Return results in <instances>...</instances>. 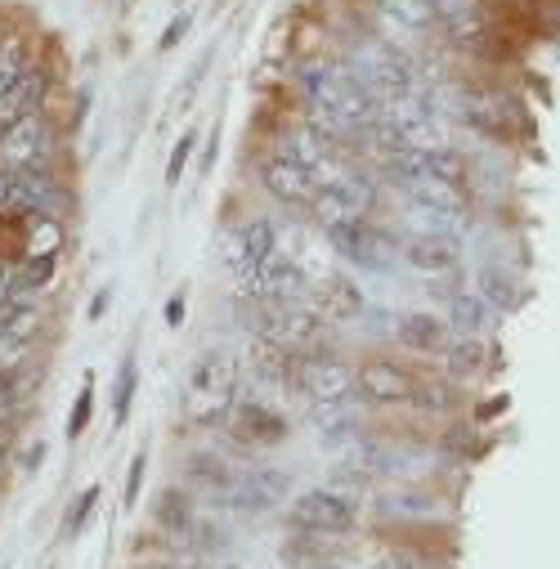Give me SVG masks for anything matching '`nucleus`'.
Masks as SVG:
<instances>
[{
    "instance_id": "nucleus-27",
    "label": "nucleus",
    "mask_w": 560,
    "mask_h": 569,
    "mask_svg": "<svg viewBox=\"0 0 560 569\" xmlns=\"http://www.w3.org/2000/svg\"><path fill=\"white\" fill-rule=\"evenodd\" d=\"M427 180H440V184L462 189V184L471 180V162H466V153H457L453 144L431 149V153H427Z\"/></svg>"
},
{
    "instance_id": "nucleus-42",
    "label": "nucleus",
    "mask_w": 560,
    "mask_h": 569,
    "mask_svg": "<svg viewBox=\"0 0 560 569\" xmlns=\"http://www.w3.org/2000/svg\"><path fill=\"white\" fill-rule=\"evenodd\" d=\"M166 323H171V328L184 323V297H171V301H166Z\"/></svg>"
},
{
    "instance_id": "nucleus-10",
    "label": "nucleus",
    "mask_w": 560,
    "mask_h": 569,
    "mask_svg": "<svg viewBox=\"0 0 560 569\" xmlns=\"http://www.w3.org/2000/svg\"><path fill=\"white\" fill-rule=\"evenodd\" d=\"M260 184H265L269 197H278L283 206H310L314 193L323 189V180L305 162H292L283 153H273V158L260 162Z\"/></svg>"
},
{
    "instance_id": "nucleus-12",
    "label": "nucleus",
    "mask_w": 560,
    "mask_h": 569,
    "mask_svg": "<svg viewBox=\"0 0 560 569\" xmlns=\"http://www.w3.org/2000/svg\"><path fill=\"white\" fill-rule=\"evenodd\" d=\"M412 373L408 368H399L395 359H368V364H359L355 368V399H364V404H408V395H412Z\"/></svg>"
},
{
    "instance_id": "nucleus-13",
    "label": "nucleus",
    "mask_w": 560,
    "mask_h": 569,
    "mask_svg": "<svg viewBox=\"0 0 560 569\" xmlns=\"http://www.w3.org/2000/svg\"><path fill=\"white\" fill-rule=\"evenodd\" d=\"M310 426L319 431V444L327 449H345L364 436V412L355 399H341V404H314Z\"/></svg>"
},
{
    "instance_id": "nucleus-40",
    "label": "nucleus",
    "mask_w": 560,
    "mask_h": 569,
    "mask_svg": "<svg viewBox=\"0 0 560 569\" xmlns=\"http://www.w3.org/2000/svg\"><path fill=\"white\" fill-rule=\"evenodd\" d=\"M184 32H189V14H180V19H175V23L162 32V50H175V45L184 41Z\"/></svg>"
},
{
    "instance_id": "nucleus-45",
    "label": "nucleus",
    "mask_w": 560,
    "mask_h": 569,
    "mask_svg": "<svg viewBox=\"0 0 560 569\" xmlns=\"http://www.w3.org/2000/svg\"><path fill=\"white\" fill-rule=\"evenodd\" d=\"M323 569H336V565H323Z\"/></svg>"
},
{
    "instance_id": "nucleus-26",
    "label": "nucleus",
    "mask_w": 560,
    "mask_h": 569,
    "mask_svg": "<svg viewBox=\"0 0 560 569\" xmlns=\"http://www.w3.org/2000/svg\"><path fill=\"white\" fill-rule=\"evenodd\" d=\"M480 301H484L488 310H511V305L520 301L516 278H511L507 269H498V265H484V269H480Z\"/></svg>"
},
{
    "instance_id": "nucleus-14",
    "label": "nucleus",
    "mask_w": 560,
    "mask_h": 569,
    "mask_svg": "<svg viewBox=\"0 0 560 569\" xmlns=\"http://www.w3.org/2000/svg\"><path fill=\"white\" fill-rule=\"evenodd\" d=\"M273 251H278V229H273L269 221L238 225V229L225 238V265H229L234 273H243V269H251V265L269 260Z\"/></svg>"
},
{
    "instance_id": "nucleus-38",
    "label": "nucleus",
    "mask_w": 560,
    "mask_h": 569,
    "mask_svg": "<svg viewBox=\"0 0 560 569\" xmlns=\"http://www.w3.org/2000/svg\"><path fill=\"white\" fill-rule=\"evenodd\" d=\"M95 503H99V489L90 484V489H86V493L77 497V512H73V516H67V529H73V534H77V529L86 525V516L95 512Z\"/></svg>"
},
{
    "instance_id": "nucleus-30",
    "label": "nucleus",
    "mask_w": 560,
    "mask_h": 569,
    "mask_svg": "<svg viewBox=\"0 0 560 569\" xmlns=\"http://www.w3.org/2000/svg\"><path fill=\"white\" fill-rule=\"evenodd\" d=\"M381 14L395 19L399 28H412V32H427L435 23V0H377Z\"/></svg>"
},
{
    "instance_id": "nucleus-31",
    "label": "nucleus",
    "mask_w": 560,
    "mask_h": 569,
    "mask_svg": "<svg viewBox=\"0 0 560 569\" xmlns=\"http://www.w3.org/2000/svg\"><path fill=\"white\" fill-rule=\"evenodd\" d=\"M36 332H41V314H36V305H10V301H0V336L32 341Z\"/></svg>"
},
{
    "instance_id": "nucleus-39",
    "label": "nucleus",
    "mask_w": 560,
    "mask_h": 569,
    "mask_svg": "<svg viewBox=\"0 0 560 569\" xmlns=\"http://www.w3.org/2000/svg\"><path fill=\"white\" fill-rule=\"evenodd\" d=\"M139 484H144V453L130 462V475H126V503H130V507L139 503Z\"/></svg>"
},
{
    "instance_id": "nucleus-22",
    "label": "nucleus",
    "mask_w": 560,
    "mask_h": 569,
    "mask_svg": "<svg viewBox=\"0 0 560 569\" xmlns=\"http://www.w3.org/2000/svg\"><path fill=\"white\" fill-rule=\"evenodd\" d=\"M381 516H390V520H435L440 497H431L422 489H395L381 503Z\"/></svg>"
},
{
    "instance_id": "nucleus-16",
    "label": "nucleus",
    "mask_w": 560,
    "mask_h": 569,
    "mask_svg": "<svg viewBox=\"0 0 560 569\" xmlns=\"http://www.w3.org/2000/svg\"><path fill=\"white\" fill-rule=\"evenodd\" d=\"M45 86H50V73L41 63H28V73L0 95V126H10V121H19V117H28V112H36L41 108V99H45Z\"/></svg>"
},
{
    "instance_id": "nucleus-35",
    "label": "nucleus",
    "mask_w": 560,
    "mask_h": 569,
    "mask_svg": "<svg viewBox=\"0 0 560 569\" xmlns=\"http://www.w3.org/2000/svg\"><path fill=\"white\" fill-rule=\"evenodd\" d=\"M90 412H95V386L86 382V390L77 395V408H73V417H67V436H82L86 431V426H90Z\"/></svg>"
},
{
    "instance_id": "nucleus-20",
    "label": "nucleus",
    "mask_w": 560,
    "mask_h": 569,
    "mask_svg": "<svg viewBox=\"0 0 560 569\" xmlns=\"http://www.w3.org/2000/svg\"><path fill=\"white\" fill-rule=\"evenodd\" d=\"M435 19H444V28L457 45L484 41V14H480L475 0H435Z\"/></svg>"
},
{
    "instance_id": "nucleus-4",
    "label": "nucleus",
    "mask_w": 560,
    "mask_h": 569,
    "mask_svg": "<svg viewBox=\"0 0 560 569\" xmlns=\"http://www.w3.org/2000/svg\"><path fill=\"white\" fill-rule=\"evenodd\" d=\"M359 489H345V484H327V489H310L301 493L297 503L288 507V525L301 529V534H349L359 525Z\"/></svg>"
},
{
    "instance_id": "nucleus-7",
    "label": "nucleus",
    "mask_w": 560,
    "mask_h": 569,
    "mask_svg": "<svg viewBox=\"0 0 560 569\" xmlns=\"http://www.w3.org/2000/svg\"><path fill=\"white\" fill-rule=\"evenodd\" d=\"M234 278H238V292L247 301H292V305H305V297H310L305 269L297 260H288V256H278V251L269 260L234 273Z\"/></svg>"
},
{
    "instance_id": "nucleus-34",
    "label": "nucleus",
    "mask_w": 560,
    "mask_h": 569,
    "mask_svg": "<svg viewBox=\"0 0 560 569\" xmlns=\"http://www.w3.org/2000/svg\"><path fill=\"white\" fill-rule=\"evenodd\" d=\"M28 345L32 341H14V336H0V373H19L28 364Z\"/></svg>"
},
{
    "instance_id": "nucleus-23",
    "label": "nucleus",
    "mask_w": 560,
    "mask_h": 569,
    "mask_svg": "<svg viewBox=\"0 0 560 569\" xmlns=\"http://www.w3.org/2000/svg\"><path fill=\"white\" fill-rule=\"evenodd\" d=\"M449 328L457 336H480L488 328V305L480 301V292H453L449 297Z\"/></svg>"
},
{
    "instance_id": "nucleus-28",
    "label": "nucleus",
    "mask_w": 560,
    "mask_h": 569,
    "mask_svg": "<svg viewBox=\"0 0 560 569\" xmlns=\"http://www.w3.org/2000/svg\"><path fill=\"white\" fill-rule=\"evenodd\" d=\"M444 359H449V368L457 377H475L484 368V359H488V350H484L480 336H449L444 341Z\"/></svg>"
},
{
    "instance_id": "nucleus-36",
    "label": "nucleus",
    "mask_w": 560,
    "mask_h": 569,
    "mask_svg": "<svg viewBox=\"0 0 560 569\" xmlns=\"http://www.w3.org/2000/svg\"><path fill=\"white\" fill-rule=\"evenodd\" d=\"M193 144H197L193 135H180V144H175V153H171V162H166V184H180V180H184V167H189V158H193Z\"/></svg>"
},
{
    "instance_id": "nucleus-33",
    "label": "nucleus",
    "mask_w": 560,
    "mask_h": 569,
    "mask_svg": "<svg viewBox=\"0 0 560 569\" xmlns=\"http://www.w3.org/2000/svg\"><path fill=\"white\" fill-rule=\"evenodd\" d=\"M408 404L422 408V412H449V408H457V395L449 386H431V382L422 386V382H417L412 395H408Z\"/></svg>"
},
{
    "instance_id": "nucleus-1",
    "label": "nucleus",
    "mask_w": 560,
    "mask_h": 569,
    "mask_svg": "<svg viewBox=\"0 0 560 569\" xmlns=\"http://www.w3.org/2000/svg\"><path fill=\"white\" fill-rule=\"evenodd\" d=\"M301 95L314 108L319 126L341 135V130H368L381 112V104L359 86V77L341 63H310L301 73Z\"/></svg>"
},
{
    "instance_id": "nucleus-8",
    "label": "nucleus",
    "mask_w": 560,
    "mask_h": 569,
    "mask_svg": "<svg viewBox=\"0 0 560 569\" xmlns=\"http://www.w3.org/2000/svg\"><path fill=\"white\" fill-rule=\"evenodd\" d=\"M288 471H273V466H251V471H234V484L212 497L216 507H229V512H247V516H260V512H273L288 503Z\"/></svg>"
},
{
    "instance_id": "nucleus-29",
    "label": "nucleus",
    "mask_w": 560,
    "mask_h": 569,
    "mask_svg": "<svg viewBox=\"0 0 560 569\" xmlns=\"http://www.w3.org/2000/svg\"><path fill=\"white\" fill-rule=\"evenodd\" d=\"M507 108H511V104L498 99V95H471V99H466V121L480 126V130H488V135H503L507 121H511Z\"/></svg>"
},
{
    "instance_id": "nucleus-24",
    "label": "nucleus",
    "mask_w": 560,
    "mask_h": 569,
    "mask_svg": "<svg viewBox=\"0 0 560 569\" xmlns=\"http://www.w3.org/2000/svg\"><path fill=\"white\" fill-rule=\"evenodd\" d=\"M403 193H408V202H417V206H435V211H457V216H466V197H462V189H453V184L412 180Z\"/></svg>"
},
{
    "instance_id": "nucleus-18",
    "label": "nucleus",
    "mask_w": 560,
    "mask_h": 569,
    "mask_svg": "<svg viewBox=\"0 0 560 569\" xmlns=\"http://www.w3.org/2000/svg\"><path fill=\"white\" fill-rule=\"evenodd\" d=\"M408 225L417 238H440V243H462L471 234V221L457 216V211H435L417 202H408Z\"/></svg>"
},
{
    "instance_id": "nucleus-44",
    "label": "nucleus",
    "mask_w": 560,
    "mask_h": 569,
    "mask_svg": "<svg viewBox=\"0 0 560 569\" xmlns=\"http://www.w3.org/2000/svg\"><path fill=\"white\" fill-rule=\"evenodd\" d=\"M0 399H19V386L10 373H0Z\"/></svg>"
},
{
    "instance_id": "nucleus-6",
    "label": "nucleus",
    "mask_w": 560,
    "mask_h": 569,
    "mask_svg": "<svg viewBox=\"0 0 560 569\" xmlns=\"http://www.w3.org/2000/svg\"><path fill=\"white\" fill-rule=\"evenodd\" d=\"M54 121L45 108L0 126V167L6 171H50V158H54Z\"/></svg>"
},
{
    "instance_id": "nucleus-17",
    "label": "nucleus",
    "mask_w": 560,
    "mask_h": 569,
    "mask_svg": "<svg viewBox=\"0 0 560 569\" xmlns=\"http://www.w3.org/2000/svg\"><path fill=\"white\" fill-rule=\"evenodd\" d=\"M297 364H301V354H292L283 345H269V341H256L251 377L269 390H288V386H297Z\"/></svg>"
},
{
    "instance_id": "nucleus-25",
    "label": "nucleus",
    "mask_w": 560,
    "mask_h": 569,
    "mask_svg": "<svg viewBox=\"0 0 560 569\" xmlns=\"http://www.w3.org/2000/svg\"><path fill=\"white\" fill-rule=\"evenodd\" d=\"M158 525H162L171 538H189V534H193L197 516H193L189 493H175V489H166V493L158 497Z\"/></svg>"
},
{
    "instance_id": "nucleus-3",
    "label": "nucleus",
    "mask_w": 560,
    "mask_h": 569,
    "mask_svg": "<svg viewBox=\"0 0 560 569\" xmlns=\"http://www.w3.org/2000/svg\"><path fill=\"white\" fill-rule=\"evenodd\" d=\"M373 206H377V180L364 175V171H341V175H332V180L314 193V202H310V211H314V221H319L323 234L368 225Z\"/></svg>"
},
{
    "instance_id": "nucleus-11",
    "label": "nucleus",
    "mask_w": 560,
    "mask_h": 569,
    "mask_svg": "<svg viewBox=\"0 0 560 569\" xmlns=\"http://www.w3.org/2000/svg\"><path fill=\"white\" fill-rule=\"evenodd\" d=\"M225 426H229L234 440H243V444H251V449H269V444H283V440H288L283 412H273V408L260 404V399L234 404L229 417H225Z\"/></svg>"
},
{
    "instance_id": "nucleus-5",
    "label": "nucleus",
    "mask_w": 560,
    "mask_h": 569,
    "mask_svg": "<svg viewBox=\"0 0 560 569\" xmlns=\"http://www.w3.org/2000/svg\"><path fill=\"white\" fill-rule=\"evenodd\" d=\"M247 328L256 332V341H269V345H283L292 354H305L319 341L323 319H319V310L292 305V301H251Z\"/></svg>"
},
{
    "instance_id": "nucleus-41",
    "label": "nucleus",
    "mask_w": 560,
    "mask_h": 569,
    "mask_svg": "<svg viewBox=\"0 0 560 569\" xmlns=\"http://www.w3.org/2000/svg\"><path fill=\"white\" fill-rule=\"evenodd\" d=\"M14 269H19L14 260H6V256H0V301H6V297H10V282H14Z\"/></svg>"
},
{
    "instance_id": "nucleus-32",
    "label": "nucleus",
    "mask_w": 560,
    "mask_h": 569,
    "mask_svg": "<svg viewBox=\"0 0 560 569\" xmlns=\"http://www.w3.org/2000/svg\"><path fill=\"white\" fill-rule=\"evenodd\" d=\"M134 386H139V373H134V359H121L117 368V382H112V421L121 426L130 417V404H134Z\"/></svg>"
},
{
    "instance_id": "nucleus-19",
    "label": "nucleus",
    "mask_w": 560,
    "mask_h": 569,
    "mask_svg": "<svg viewBox=\"0 0 560 569\" xmlns=\"http://www.w3.org/2000/svg\"><path fill=\"white\" fill-rule=\"evenodd\" d=\"M314 310H319V319H327V323H349V319L364 314V292L355 288V282L332 278L327 288H319Z\"/></svg>"
},
{
    "instance_id": "nucleus-43",
    "label": "nucleus",
    "mask_w": 560,
    "mask_h": 569,
    "mask_svg": "<svg viewBox=\"0 0 560 569\" xmlns=\"http://www.w3.org/2000/svg\"><path fill=\"white\" fill-rule=\"evenodd\" d=\"M108 305H112V292L104 288V292H99V297L90 301V319H104V310H108Z\"/></svg>"
},
{
    "instance_id": "nucleus-37",
    "label": "nucleus",
    "mask_w": 560,
    "mask_h": 569,
    "mask_svg": "<svg viewBox=\"0 0 560 569\" xmlns=\"http://www.w3.org/2000/svg\"><path fill=\"white\" fill-rule=\"evenodd\" d=\"M377 569H435V560H427L422 551H408V547H399V551L381 556V565H377Z\"/></svg>"
},
{
    "instance_id": "nucleus-21",
    "label": "nucleus",
    "mask_w": 560,
    "mask_h": 569,
    "mask_svg": "<svg viewBox=\"0 0 560 569\" xmlns=\"http://www.w3.org/2000/svg\"><path fill=\"white\" fill-rule=\"evenodd\" d=\"M395 336H399V345H408L417 354H435L449 341V323H440L435 314H403Z\"/></svg>"
},
{
    "instance_id": "nucleus-15",
    "label": "nucleus",
    "mask_w": 560,
    "mask_h": 569,
    "mask_svg": "<svg viewBox=\"0 0 560 569\" xmlns=\"http://www.w3.org/2000/svg\"><path fill=\"white\" fill-rule=\"evenodd\" d=\"M399 256L422 273V278H449V273H457V243H440V238H408L403 247H399Z\"/></svg>"
},
{
    "instance_id": "nucleus-9",
    "label": "nucleus",
    "mask_w": 560,
    "mask_h": 569,
    "mask_svg": "<svg viewBox=\"0 0 560 569\" xmlns=\"http://www.w3.org/2000/svg\"><path fill=\"white\" fill-rule=\"evenodd\" d=\"M297 390L310 404H341L355 399V368L341 364L336 354H305L297 364Z\"/></svg>"
},
{
    "instance_id": "nucleus-2",
    "label": "nucleus",
    "mask_w": 560,
    "mask_h": 569,
    "mask_svg": "<svg viewBox=\"0 0 560 569\" xmlns=\"http://www.w3.org/2000/svg\"><path fill=\"white\" fill-rule=\"evenodd\" d=\"M238 404V359L229 350H212L189 368L184 386V412L197 426H216Z\"/></svg>"
}]
</instances>
